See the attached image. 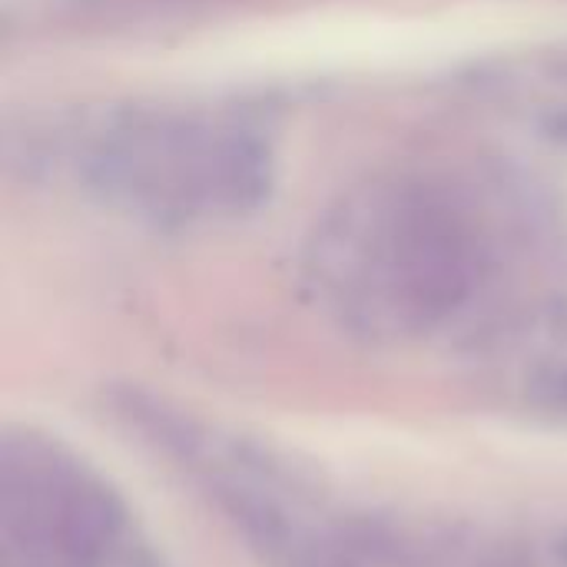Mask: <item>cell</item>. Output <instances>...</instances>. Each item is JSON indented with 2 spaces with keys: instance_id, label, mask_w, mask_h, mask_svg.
<instances>
[{
  "instance_id": "7a4b0ae2",
  "label": "cell",
  "mask_w": 567,
  "mask_h": 567,
  "mask_svg": "<svg viewBox=\"0 0 567 567\" xmlns=\"http://www.w3.org/2000/svg\"><path fill=\"white\" fill-rule=\"evenodd\" d=\"M116 425L163 462L259 567H548L515 525L365 502L239 425L120 389Z\"/></svg>"
},
{
  "instance_id": "6da1fadb",
  "label": "cell",
  "mask_w": 567,
  "mask_h": 567,
  "mask_svg": "<svg viewBox=\"0 0 567 567\" xmlns=\"http://www.w3.org/2000/svg\"><path fill=\"white\" fill-rule=\"evenodd\" d=\"M567 233L538 183L502 159H419L349 186L316 223L302 289L375 349H505L548 329Z\"/></svg>"
},
{
  "instance_id": "3957f363",
  "label": "cell",
  "mask_w": 567,
  "mask_h": 567,
  "mask_svg": "<svg viewBox=\"0 0 567 567\" xmlns=\"http://www.w3.org/2000/svg\"><path fill=\"white\" fill-rule=\"evenodd\" d=\"M30 163L159 229L233 223L272 186L269 136L236 110L193 103H130L70 116L33 136Z\"/></svg>"
},
{
  "instance_id": "5b68a950",
  "label": "cell",
  "mask_w": 567,
  "mask_h": 567,
  "mask_svg": "<svg viewBox=\"0 0 567 567\" xmlns=\"http://www.w3.org/2000/svg\"><path fill=\"white\" fill-rule=\"evenodd\" d=\"M542 392H545V399H548L555 409H567V352L565 355H558V362L545 365Z\"/></svg>"
},
{
  "instance_id": "277c9868",
  "label": "cell",
  "mask_w": 567,
  "mask_h": 567,
  "mask_svg": "<svg viewBox=\"0 0 567 567\" xmlns=\"http://www.w3.org/2000/svg\"><path fill=\"white\" fill-rule=\"evenodd\" d=\"M0 567H153L126 492L70 439L0 432Z\"/></svg>"
}]
</instances>
